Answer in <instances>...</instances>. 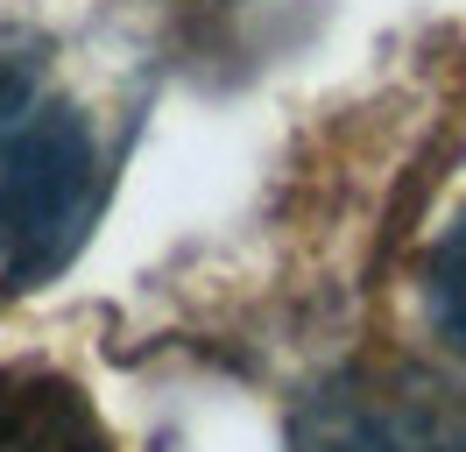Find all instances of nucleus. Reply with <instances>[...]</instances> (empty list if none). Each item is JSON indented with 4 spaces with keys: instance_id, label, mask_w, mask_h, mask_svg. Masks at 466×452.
I'll use <instances>...</instances> for the list:
<instances>
[{
    "instance_id": "1",
    "label": "nucleus",
    "mask_w": 466,
    "mask_h": 452,
    "mask_svg": "<svg viewBox=\"0 0 466 452\" xmlns=\"http://www.w3.org/2000/svg\"><path fill=\"white\" fill-rule=\"evenodd\" d=\"M99 205V149L64 107L22 113L0 135V276L15 290L57 276Z\"/></svg>"
},
{
    "instance_id": "2",
    "label": "nucleus",
    "mask_w": 466,
    "mask_h": 452,
    "mask_svg": "<svg viewBox=\"0 0 466 452\" xmlns=\"http://www.w3.org/2000/svg\"><path fill=\"white\" fill-rule=\"evenodd\" d=\"M290 452H466V410L424 382H332L297 410Z\"/></svg>"
},
{
    "instance_id": "4",
    "label": "nucleus",
    "mask_w": 466,
    "mask_h": 452,
    "mask_svg": "<svg viewBox=\"0 0 466 452\" xmlns=\"http://www.w3.org/2000/svg\"><path fill=\"white\" fill-rule=\"evenodd\" d=\"M424 304H431L438 339L466 354V212L445 226V241L431 248V269H424Z\"/></svg>"
},
{
    "instance_id": "5",
    "label": "nucleus",
    "mask_w": 466,
    "mask_h": 452,
    "mask_svg": "<svg viewBox=\"0 0 466 452\" xmlns=\"http://www.w3.org/2000/svg\"><path fill=\"white\" fill-rule=\"evenodd\" d=\"M22 107H29V71H22L15 56H0V128H7Z\"/></svg>"
},
{
    "instance_id": "3",
    "label": "nucleus",
    "mask_w": 466,
    "mask_h": 452,
    "mask_svg": "<svg viewBox=\"0 0 466 452\" xmlns=\"http://www.w3.org/2000/svg\"><path fill=\"white\" fill-rule=\"evenodd\" d=\"M0 452H106V431L78 382L0 367Z\"/></svg>"
}]
</instances>
